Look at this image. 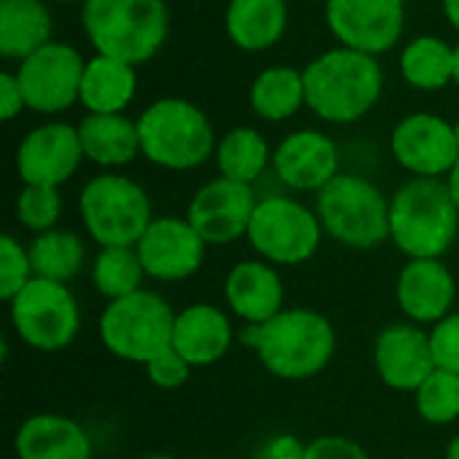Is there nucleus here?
I'll list each match as a JSON object with an SVG mask.
<instances>
[{"label": "nucleus", "instance_id": "f257e3e1", "mask_svg": "<svg viewBox=\"0 0 459 459\" xmlns=\"http://www.w3.org/2000/svg\"><path fill=\"white\" fill-rule=\"evenodd\" d=\"M307 110L325 124H355L366 118L385 91V70L379 56L336 46L304 67Z\"/></svg>", "mask_w": 459, "mask_h": 459}, {"label": "nucleus", "instance_id": "f03ea898", "mask_svg": "<svg viewBox=\"0 0 459 459\" xmlns=\"http://www.w3.org/2000/svg\"><path fill=\"white\" fill-rule=\"evenodd\" d=\"M242 339L253 347L261 366L285 382H304L323 374L336 352L331 320L309 307L282 309L264 325H247Z\"/></svg>", "mask_w": 459, "mask_h": 459}, {"label": "nucleus", "instance_id": "7ed1b4c3", "mask_svg": "<svg viewBox=\"0 0 459 459\" xmlns=\"http://www.w3.org/2000/svg\"><path fill=\"white\" fill-rule=\"evenodd\" d=\"M81 24L94 54L140 67L164 48L172 19L167 0H83Z\"/></svg>", "mask_w": 459, "mask_h": 459}, {"label": "nucleus", "instance_id": "20e7f679", "mask_svg": "<svg viewBox=\"0 0 459 459\" xmlns=\"http://www.w3.org/2000/svg\"><path fill=\"white\" fill-rule=\"evenodd\" d=\"M459 234V207L444 178H411L390 196V242L411 258H444Z\"/></svg>", "mask_w": 459, "mask_h": 459}, {"label": "nucleus", "instance_id": "39448f33", "mask_svg": "<svg viewBox=\"0 0 459 459\" xmlns=\"http://www.w3.org/2000/svg\"><path fill=\"white\" fill-rule=\"evenodd\" d=\"M140 151L153 167L188 172L215 159L218 137L210 116L186 97L153 100L137 116Z\"/></svg>", "mask_w": 459, "mask_h": 459}, {"label": "nucleus", "instance_id": "423d86ee", "mask_svg": "<svg viewBox=\"0 0 459 459\" xmlns=\"http://www.w3.org/2000/svg\"><path fill=\"white\" fill-rule=\"evenodd\" d=\"M315 196V212L333 242L374 250L390 239V199L366 175L339 172Z\"/></svg>", "mask_w": 459, "mask_h": 459}, {"label": "nucleus", "instance_id": "0eeeda50", "mask_svg": "<svg viewBox=\"0 0 459 459\" xmlns=\"http://www.w3.org/2000/svg\"><path fill=\"white\" fill-rule=\"evenodd\" d=\"M78 215L100 247H134L153 223L148 191L121 172H100L81 188Z\"/></svg>", "mask_w": 459, "mask_h": 459}, {"label": "nucleus", "instance_id": "6e6552de", "mask_svg": "<svg viewBox=\"0 0 459 459\" xmlns=\"http://www.w3.org/2000/svg\"><path fill=\"white\" fill-rule=\"evenodd\" d=\"M175 309L153 290H137L126 299L108 301L100 315L97 333L102 347L126 363L148 366L172 347Z\"/></svg>", "mask_w": 459, "mask_h": 459}, {"label": "nucleus", "instance_id": "1a4fd4ad", "mask_svg": "<svg viewBox=\"0 0 459 459\" xmlns=\"http://www.w3.org/2000/svg\"><path fill=\"white\" fill-rule=\"evenodd\" d=\"M323 223L315 210L293 196H261L253 212L247 242L261 261L272 266H301L323 245Z\"/></svg>", "mask_w": 459, "mask_h": 459}, {"label": "nucleus", "instance_id": "9d476101", "mask_svg": "<svg viewBox=\"0 0 459 459\" xmlns=\"http://www.w3.org/2000/svg\"><path fill=\"white\" fill-rule=\"evenodd\" d=\"M8 317L16 336L38 352H59L81 331V307L65 282L32 277L30 285L8 301Z\"/></svg>", "mask_w": 459, "mask_h": 459}, {"label": "nucleus", "instance_id": "9b49d317", "mask_svg": "<svg viewBox=\"0 0 459 459\" xmlns=\"http://www.w3.org/2000/svg\"><path fill=\"white\" fill-rule=\"evenodd\" d=\"M83 70L86 59L75 46L51 40L22 59L13 73L24 91L27 110L38 116H59L73 105H81Z\"/></svg>", "mask_w": 459, "mask_h": 459}, {"label": "nucleus", "instance_id": "f8f14e48", "mask_svg": "<svg viewBox=\"0 0 459 459\" xmlns=\"http://www.w3.org/2000/svg\"><path fill=\"white\" fill-rule=\"evenodd\" d=\"M325 24L339 46L382 56L393 51L406 27L403 0H325Z\"/></svg>", "mask_w": 459, "mask_h": 459}, {"label": "nucleus", "instance_id": "ddd939ff", "mask_svg": "<svg viewBox=\"0 0 459 459\" xmlns=\"http://www.w3.org/2000/svg\"><path fill=\"white\" fill-rule=\"evenodd\" d=\"M393 159L411 178H449L459 161L455 124L438 113H409L390 134Z\"/></svg>", "mask_w": 459, "mask_h": 459}, {"label": "nucleus", "instance_id": "4468645a", "mask_svg": "<svg viewBox=\"0 0 459 459\" xmlns=\"http://www.w3.org/2000/svg\"><path fill=\"white\" fill-rule=\"evenodd\" d=\"M255 186L229 180L223 175L199 186L188 202L186 218L207 245L223 247L247 237L253 212L258 207Z\"/></svg>", "mask_w": 459, "mask_h": 459}, {"label": "nucleus", "instance_id": "2eb2a0df", "mask_svg": "<svg viewBox=\"0 0 459 459\" xmlns=\"http://www.w3.org/2000/svg\"><path fill=\"white\" fill-rule=\"evenodd\" d=\"M83 159L78 126L67 121H46L22 137L13 167L22 186L62 188L78 172Z\"/></svg>", "mask_w": 459, "mask_h": 459}, {"label": "nucleus", "instance_id": "dca6fc26", "mask_svg": "<svg viewBox=\"0 0 459 459\" xmlns=\"http://www.w3.org/2000/svg\"><path fill=\"white\" fill-rule=\"evenodd\" d=\"M143 261V269L151 280L159 282H180L194 277L207 255V242L183 215H161L145 229L140 242L134 245Z\"/></svg>", "mask_w": 459, "mask_h": 459}, {"label": "nucleus", "instance_id": "f3484780", "mask_svg": "<svg viewBox=\"0 0 459 459\" xmlns=\"http://www.w3.org/2000/svg\"><path fill=\"white\" fill-rule=\"evenodd\" d=\"M272 169L285 188L317 194L342 172V153L323 129H296L274 148Z\"/></svg>", "mask_w": 459, "mask_h": 459}, {"label": "nucleus", "instance_id": "a211bd4d", "mask_svg": "<svg viewBox=\"0 0 459 459\" xmlns=\"http://www.w3.org/2000/svg\"><path fill=\"white\" fill-rule=\"evenodd\" d=\"M377 377L395 393H417V387L438 368L430 331L417 323H393L374 342Z\"/></svg>", "mask_w": 459, "mask_h": 459}, {"label": "nucleus", "instance_id": "6ab92c4d", "mask_svg": "<svg viewBox=\"0 0 459 459\" xmlns=\"http://www.w3.org/2000/svg\"><path fill=\"white\" fill-rule=\"evenodd\" d=\"M457 280L444 258H411L395 280V301L409 323L436 325L455 312Z\"/></svg>", "mask_w": 459, "mask_h": 459}, {"label": "nucleus", "instance_id": "aec40b11", "mask_svg": "<svg viewBox=\"0 0 459 459\" xmlns=\"http://www.w3.org/2000/svg\"><path fill=\"white\" fill-rule=\"evenodd\" d=\"M223 299L245 325H264L285 309V282L269 261L247 258L229 269Z\"/></svg>", "mask_w": 459, "mask_h": 459}, {"label": "nucleus", "instance_id": "412c9836", "mask_svg": "<svg viewBox=\"0 0 459 459\" xmlns=\"http://www.w3.org/2000/svg\"><path fill=\"white\" fill-rule=\"evenodd\" d=\"M234 344L231 317L207 301L188 304L175 315L172 350L183 355L191 368H207L226 358Z\"/></svg>", "mask_w": 459, "mask_h": 459}, {"label": "nucleus", "instance_id": "4be33fe9", "mask_svg": "<svg viewBox=\"0 0 459 459\" xmlns=\"http://www.w3.org/2000/svg\"><path fill=\"white\" fill-rule=\"evenodd\" d=\"M91 452L86 428L65 414H32L13 436L16 459H91Z\"/></svg>", "mask_w": 459, "mask_h": 459}, {"label": "nucleus", "instance_id": "5701e85b", "mask_svg": "<svg viewBox=\"0 0 459 459\" xmlns=\"http://www.w3.org/2000/svg\"><path fill=\"white\" fill-rule=\"evenodd\" d=\"M75 126L86 161L105 172L121 169L143 156L137 118H129L126 113H86Z\"/></svg>", "mask_w": 459, "mask_h": 459}, {"label": "nucleus", "instance_id": "b1692460", "mask_svg": "<svg viewBox=\"0 0 459 459\" xmlns=\"http://www.w3.org/2000/svg\"><path fill=\"white\" fill-rule=\"evenodd\" d=\"M288 0H229L223 13L226 38L247 54L274 48L288 32Z\"/></svg>", "mask_w": 459, "mask_h": 459}, {"label": "nucleus", "instance_id": "393cba45", "mask_svg": "<svg viewBox=\"0 0 459 459\" xmlns=\"http://www.w3.org/2000/svg\"><path fill=\"white\" fill-rule=\"evenodd\" d=\"M54 40V19L46 0H0V56L22 62Z\"/></svg>", "mask_w": 459, "mask_h": 459}, {"label": "nucleus", "instance_id": "a878e982", "mask_svg": "<svg viewBox=\"0 0 459 459\" xmlns=\"http://www.w3.org/2000/svg\"><path fill=\"white\" fill-rule=\"evenodd\" d=\"M137 97V67L105 54L86 59L81 105L86 113H124Z\"/></svg>", "mask_w": 459, "mask_h": 459}, {"label": "nucleus", "instance_id": "bb28decb", "mask_svg": "<svg viewBox=\"0 0 459 459\" xmlns=\"http://www.w3.org/2000/svg\"><path fill=\"white\" fill-rule=\"evenodd\" d=\"M250 110L269 124H280L293 118L307 108V89H304V70L293 65H272L264 67L247 91Z\"/></svg>", "mask_w": 459, "mask_h": 459}, {"label": "nucleus", "instance_id": "cd10ccee", "mask_svg": "<svg viewBox=\"0 0 459 459\" xmlns=\"http://www.w3.org/2000/svg\"><path fill=\"white\" fill-rule=\"evenodd\" d=\"M398 67L411 89L441 91L455 83V46L438 35H417L403 46Z\"/></svg>", "mask_w": 459, "mask_h": 459}, {"label": "nucleus", "instance_id": "c85d7f7f", "mask_svg": "<svg viewBox=\"0 0 459 459\" xmlns=\"http://www.w3.org/2000/svg\"><path fill=\"white\" fill-rule=\"evenodd\" d=\"M274 148H269L266 137L255 126H234L229 129L215 148L218 175L255 186L261 175L272 167Z\"/></svg>", "mask_w": 459, "mask_h": 459}, {"label": "nucleus", "instance_id": "c756f323", "mask_svg": "<svg viewBox=\"0 0 459 459\" xmlns=\"http://www.w3.org/2000/svg\"><path fill=\"white\" fill-rule=\"evenodd\" d=\"M27 250H30L32 274L40 280L67 285L86 266V245L75 231L67 229H51L35 234Z\"/></svg>", "mask_w": 459, "mask_h": 459}, {"label": "nucleus", "instance_id": "7c9ffc66", "mask_svg": "<svg viewBox=\"0 0 459 459\" xmlns=\"http://www.w3.org/2000/svg\"><path fill=\"white\" fill-rule=\"evenodd\" d=\"M145 277L148 274L143 269L137 247H100L91 264V285L108 301H118L143 290Z\"/></svg>", "mask_w": 459, "mask_h": 459}, {"label": "nucleus", "instance_id": "2f4dec72", "mask_svg": "<svg viewBox=\"0 0 459 459\" xmlns=\"http://www.w3.org/2000/svg\"><path fill=\"white\" fill-rule=\"evenodd\" d=\"M417 414L436 428L455 425L459 420V374L436 368L414 393Z\"/></svg>", "mask_w": 459, "mask_h": 459}, {"label": "nucleus", "instance_id": "473e14b6", "mask_svg": "<svg viewBox=\"0 0 459 459\" xmlns=\"http://www.w3.org/2000/svg\"><path fill=\"white\" fill-rule=\"evenodd\" d=\"M13 212L27 231L32 234L51 231L62 218V194L59 188L51 186H22L13 202Z\"/></svg>", "mask_w": 459, "mask_h": 459}, {"label": "nucleus", "instance_id": "72a5a7b5", "mask_svg": "<svg viewBox=\"0 0 459 459\" xmlns=\"http://www.w3.org/2000/svg\"><path fill=\"white\" fill-rule=\"evenodd\" d=\"M32 264H30V250L13 237L3 234L0 237V299L11 301L16 293H22L30 280H32Z\"/></svg>", "mask_w": 459, "mask_h": 459}, {"label": "nucleus", "instance_id": "f704fd0d", "mask_svg": "<svg viewBox=\"0 0 459 459\" xmlns=\"http://www.w3.org/2000/svg\"><path fill=\"white\" fill-rule=\"evenodd\" d=\"M430 344H433L436 366L459 374V309L430 328Z\"/></svg>", "mask_w": 459, "mask_h": 459}, {"label": "nucleus", "instance_id": "c9c22d12", "mask_svg": "<svg viewBox=\"0 0 459 459\" xmlns=\"http://www.w3.org/2000/svg\"><path fill=\"white\" fill-rule=\"evenodd\" d=\"M145 368V377H148V382L151 385H156L159 390H178V387H183L186 382H188V377H191V363L183 358V355H178L172 347L167 350V352H161L159 358H153L148 366H143Z\"/></svg>", "mask_w": 459, "mask_h": 459}, {"label": "nucleus", "instance_id": "e433bc0d", "mask_svg": "<svg viewBox=\"0 0 459 459\" xmlns=\"http://www.w3.org/2000/svg\"><path fill=\"white\" fill-rule=\"evenodd\" d=\"M301 459H371L366 446L347 436H320L309 441L301 452Z\"/></svg>", "mask_w": 459, "mask_h": 459}, {"label": "nucleus", "instance_id": "4c0bfd02", "mask_svg": "<svg viewBox=\"0 0 459 459\" xmlns=\"http://www.w3.org/2000/svg\"><path fill=\"white\" fill-rule=\"evenodd\" d=\"M22 110H27V102H24L19 78L13 70H3L0 73V118L11 124L16 116H22Z\"/></svg>", "mask_w": 459, "mask_h": 459}, {"label": "nucleus", "instance_id": "58836bf2", "mask_svg": "<svg viewBox=\"0 0 459 459\" xmlns=\"http://www.w3.org/2000/svg\"><path fill=\"white\" fill-rule=\"evenodd\" d=\"M441 8H444V16H446L449 27L459 32V0H441Z\"/></svg>", "mask_w": 459, "mask_h": 459}, {"label": "nucleus", "instance_id": "ea45409f", "mask_svg": "<svg viewBox=\"0 0 459 459\" xmlns=\"http://www.w3.org/2000/svg\"><path fill=\"white\" fill-rule=\"evenodd\" d=\"M446 183H449V188H452V196H455V202H457V207H459V161H457V167L452 169V175L446 178Z\"/></svg>", "mask_w": 459, "mask_h": 459}, {"label": "nucleus", "instance_id": "a19ab883", "mask_svg": "<svg viewBox=\"0 0 459 459\" xmlns=\"http://www.w3.org/2000/svg\"><path fill=\"white\" fill-rule=\"evenodd\" d=\"M446 459H459V433L449 441V446H446Z\"/></svg>", "mask_w": 459, "mask_h": 459}, {"label": "nucleus", "instance_id": "79ce46f5", "mask_svg": "<svg viewBox=\"0 0 459 459\" xmlns=\"http://www.w3.org/2000/svg\"><path fill=\"white\" fill-rule=\"evenodd\" d=\"M455 86L459 89V40L455 43Z\"/></svg>", "mask_w": 459, "mask_h": 459}, {"label": "nucleus", "instance_id": "37998d69", "mask_svg": "<svg viewBox=\"0 0 459 459\" xmlns=\"http://www.w3.org/2000/svg\"><path fill=\"white\" fill-rule=\"evenodd\" d=\"M137 459H178V457H169V455H145V457H137Z\"/></svg>", "mask_w": 459, "mask_h": 459}, {"label": "nucleus", "instance_id": "c03bdc74", "mask_svg": "<svg viewBox=\"0 0 459 459\" xmlns=\"http://www.w3.org/2000/svg\"><path fill=\"white\" fill-rule=\"evenodd\" d=\"M46 3H83V0H46Z\"/></svg>", "mask_w": 459, "mask_h": 459}, {"label": "nucleus", "instance_id": "a18cd8bd", "mask_svg": "<svg viewBox=\"0 0 459 459\" xmlns=\"http://www.w3.org/2000/svg\"><path fill=\"white\" fill-rule=\"evenodd\" d=\"M455 134H457V143H459V118L455 121Z\"/></svg>", "mask_w": 459, "mask_h": 459}, {"label": "nucleus", "instance_id": "49530a36", "mask_svg": "<svg viewBox=\"0 0 459 459\" xmlns=\"http://www.w3.org/2000/svg\"><path fill=\"white\" fill-rule=\"evenodd\" d=\"M191 459H210V457H191Z\"/></svg>", "mask_w": 459, "mask_h": 459}, {"label": "nucleus", "instance_id": "de8ad7c7", "mask_svg": "<svg viewBox=\"0 0 459 459\" xmlns=\"http://www.w3.org/2000/svg\"><path fill=\"white\" fill-rule=\"evenodd\" d=\"M403 3H406V0H403Z\"/></svg>", "mask_w": 459, "mask_h": 459}]
</instances>
